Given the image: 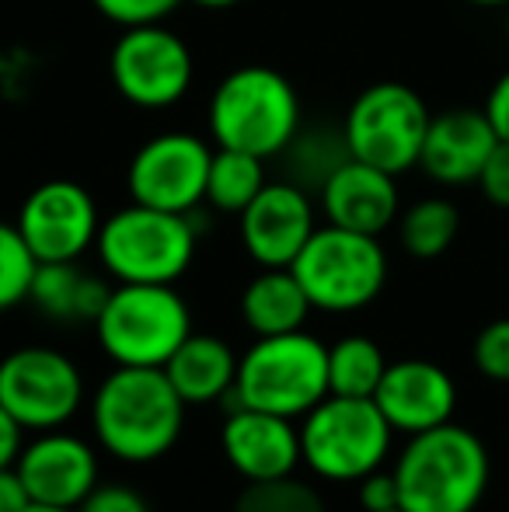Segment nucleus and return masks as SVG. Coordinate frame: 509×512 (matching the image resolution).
<instances>
[{
    "label": "nucleus",
    "instance_id": "2",
    "mask_svg": "<svg viewBox=\"0 0 509 512\" xmlns=\"http://www.w3.org/2000/svg\"><path fill=\"white\" fill-rule=\"evenodd\" d=\"M391 471L405 512H475L489 492L492 460L478 432L443 422L408 436Z\"/></svg>",
    "mask_w": 509,
    "mask_h": 512
},
{
    "label": "nucleus",
    "instance_id": "15",
    "mask_svg": "<svg viewBox=\"0 0 509 512\" xmlns=\"http://www.w3.org/2000/svg\"><path fill=\"white\" fill-rule=\"evenodd\" d=\"M18 474L39 506L77 509L98 485V453L70 432L49 429L21 446Z\"/></svg>",
    "mask_w": 509,
    "mask_h": 512
},
{
    "label": "nucleus",
    "instance_id": "28",
    "mask_svg": "<svg viewBox=\"0 0 509 512\" xmlns=\"http://www.w3.org/2000/svg\"><path fill=\"white\" fill-rule=\"evenodd\" d=\"M35 269H39V258L21 237L18 223L0 220V314L25 304L32 293Z\"/></svg>",
    "mask_w": 509,
    "mask_h": 512
},
{
    "label": "nucleus",
    "instance_id": "16",
    "mask_svg": "<svg viewBox=\"0 0 509 512\" xmlns=\"http://www.w3.org/2000/svg\"><path fill=\"white\" fill-rule=\"evenodd\" d=\"M374 401L394 432L415 436V432L454 422L457 384L443 366L429 359H398V363H387Z\"/></svg>",
    "mask_w": 509,
    "mask_h": 512
},
{
    "label": "nucleus",
    "instance_id": "25",
    "mask_svg": "<svg viewBox=\"0 0 509 512\" xmlns=\"http://www.w3.org/2000/svg\"><path fill=\"white\" fill-rule=\"evenodd\" d=\"M384 349L367 335H346L328 345V387L339 398H374L384 380Z\"/></svg>",
    "mask_w": 509,
    "mask_h": 512
},
{
    "label": "nucleus",
    "instance_id": "13",
    "mask_svg": "<svg viewBox=\"0 0 509 512\" xmlns=\"http://www.w3.org/2000/svg\"><path fill=\"white\" fill-rule=\"evenodd\" d=\"M14 223L39 262H81L95 248L102 213L81 182L49 178L28 192Z\"/></svg>",
    "mask_w": 509,
    "mask_h": 512
},
{
    "label": "nucleus",
    "instance_id": "6",
    "mask_svg": "<svg viewBox=\"0 0 509 512\" xmlns=\"http://www.w3.org/2000/svg\"><path fill=\"white\" fill-rule=\"evenodd\" d=\"M91 328L116 366L164 370L178 345L192 335V310L175 286L116 283Z\"/></svg>",
    "mask_w": 509,
    "mask_h": 512
},
{
    "label": "nucleus",
    "instance_id": "33",
    "mask_svg": "<svg viewBox=\"0 0 509 512\" xmlns=\"http://www.w3.org/2000/svg\"><path fill=\"white\" fill-rule=\"evenodd\" d=\"M356 485H360L356 499H360L363 512H387V509H398L401 506L394 471H384V467H377V471H370L367 478H360Z\"/></svg>",
    "mask_w": 509,
    "mask_h": 512
},
{
    "label": "nucleus",
    "instance_id": "23",
    "mask_svg": "<svg viewBox=\"0 0 509 512\" xmlns=\"http://www.w3.org/2000/svg\"><path fill=\"white\" fill-rule=\"evenodd\" d=\"M398 241L405 255L419 258V262H433V258L447 255L450 244L461 234V209L443 196L415 199L398 213Z\"/></svg>",
    "mask_w": 509,
    "mask_h": 512
},
{
    "label": "nucleus",
    "instance_id": "36",
    "mask_svg": "<svg viewBox=\"0 0 509 512\" xmlns=\"http://www.w3.org/2000/svg\"><path fill=\"white\" fill-rule=\"evenodd\" d=\"M21 432H25V429L14 422L11 411L0 405V471L18 464V453H21V446H25V443H21Z\"/></svg>",
    "mask_w": 509,
    "mask_h": 512
},
{
    "label": "nucleus",
    "instance_id": "11",
    "mask_svg": "<svg viewBox=\"0 0 509 512\" xmlns=\"http://www.w3.org/2000/svg\"><path fill=\"white\" fill-rule=\"evenodd\" d=\"M0 405L28 432L60 429L84 405V377L63 352L21 345L0 359Z\"/></svg>",
    "mask_w": 509,
    "mask_h": 512
},
{
    "label": "nucleus",
    "instance_id": "14",
    "mask_svg": "<svg viewBox=\"0 0 509 512\" xmlns=\"http://www.w3.org/2000/svg\"><path fill=\"white\" fill-rule=\"evenodd\" d=\"M314 230L318 206L311 192L290 178L265 182V189L238 216L241 248L258 269H290Z\"/></svg>",
    "mask_w": 509,
    "mask_h": 512
},
{
    "label": "nucleus",
    "instance_id": "9",
    "mask_svg": "<svg viewBox=\"0 0 509 512\" xmlns=\"http://www.w3.org/2000/svg\"><path fill=\"white\" fill-rule=\"evenodd\" d=\"M429 119L433 112L415 88L401 81H377L349 102L339 129L349 157L401 178L419 168Z\"/></svg>",
    "mask_w": 509,
    "mask_h": 512
},
{
    "label": "nucleus",
    "instance_id": "7",
    "mask_svg": "<svg viewBox=\"0 0 509 512\" xmlns=\"http://www.w3.org/2000/svg\"><path fill=\"white\" fill-rule=\"evenodd\" d=\"M387 251L381 237L325 223L311 234L290 272L304 286L314 310L356 314L370 307L387 286Z\"/></svg>",
    "mask_w": 509,
    "mask_h": 512
},
{
    "label": "nucleus",
    "instance_id": "22",
    "mask_svg": "<svg viewBox=\"0 0 509 512\" xmlns=\"http://www.w3.org/2000/svg\"><path fill=\"white\" fill-rule=\"evenodd\" d=\"M311 310L314 307L307 300L304 286L297 283V276L290 269H262L241 290V321L258 338L300 331L307 317H311Z\"/></svg>",
    "mask_w": 509,
    "mask_h": 512
},
{
    "label": "nucleus",
    "instance_id": "3",
    "mask_svg": "<svg viewBox=\"0 0 509 512\" xmlns=\"http://www.w3.org/2000/svg\"><path fill=\"white\" fill-rule=\"evenodd\" d=\"M206 129L217 147L245 150L262 161L283 157L304 129V102L286 74L265 63H245L220 77L206 105Z\"/></svg>",
    "mask_w": 509,
    "mask_h": 512
},
{
    "label": "nucleus",
    "instance_id": "34",
    "mask_svg": "<svg viewBox=\"0 0 509 512\" xmlns=\"http://www.w3.org/2000/svg\"><path fill=\"white\" fill-rule=\"evenodd\" d=\"M482 108H485V115H489L492 126H496L499 140L509 143V70L489 88V95H485Z\"/></svg>",
    "mask_w": 509,
    "mask_h": 512
},
{
    "label": "nucleus",
    "instance_id": "35",
    "mask_svg": "<svg viewBox=\"0 0 509 512\" xmlns=\"http://www.w3.org/2000/svg\"><path fill=\"white\" fill-rule=\"evenodd\" d=\"M28 506H32V495H28L18 467H4L0 471V512H25Z\"/></svg>",
    "mask_w": 509,
    "mask_h": 512
},
{
    "label": "nucleus",
    "instance_id": "39",
    "mask_svg": "<svg viewBox=\"0 0 509 512\" xmlns=\"http://www.w3.org/2000/svg\"><path fill=\"white\" fill-rule=\"evenodd\" d=\"M25 512H77V509H60V506H39V502H32Z\"/></svg>",
    "mask_w": 509,
    "mask_h": 512
},
{
    "label": "nucleus",
    "instance_id": "21",
    "mask_svg": "<svg viewBox=\"0 0 509 512\" xmlns=\"http://www.w3.org/2000/svg\"><path fill=\"white\" fill-rule=\"evenodd\" d=\"M238 359L241 356L224 338L192 331L175 349V356L164 363V373L185 405H213L238 380Z\"/></svg>",
    "mask_w": 509,
    "mask_h": 512
},
{
    "label": "nucleus",
    "instance_id": "5",
    "mask_svg": "<svg viewBox=\"0 0 509 512\" xmlns=\"http://www.w3.org/2000/svg\"><path fill=\"white\" fill-rule=\"evenodd\" d=\"M196 213L129 203L102 220L95 255L105 276L116 283H161L175 286L196 262Z\"/></svg>",
    "mask_w": 509,
    "mask_h": 512
},
{
    "label": "nucleus",
    "instance_id": "1",
    "mask_svg": "<svg viewBox=\"0 0 509 512\" xmlns=\"http://www.w3.org/2000/svg\"><path fill=\"white\" fill-rule=\"evenodd\" d=\"M185 401L157 366H116L91 398V432L109 457L150 464L175 450Z\"/></svg>",
    "mask_w": 509,
    "mask_h": 512
},
{
    "label": "nucleus",
    "instance_id": "17",
    "mask_svg": "<svg viewBox=\"0 0 509 512\" xmlns=\"http://www.w3.org/2000/svg\"><path fill=\"white\" fill-rule=\"evenodd\" d=\"M499 147V133L485 108H447L429 119L419 168L436 185H475L485 161Z\"/></svg>",
    "mask_w": 509,
    "mask_h": 512
},
{
    "label": "nucleus",
    "instance_id": "20",
    "mask_svg": "<svg viewBox=\"0 0 509 512\" xmlns=\"http://www.w3.org/2000/svg\"><path fill=\"white\" fill-rule=\"evenodd\" d=\"M109 293L112 286L105 283V276L84 269L81 262H39L28 304L49 321L95 324Z\"/></svg>",
    "mask_w": 509,
    "mask_h": 512
},
{
    "label": "nucleus",
    "instance_id": "4",
    "mask_svg": "<svg viewBox=\"0 0 509 512\" xmlns=\"http://www.w3.org/2000/svg\"><path fill=\"white\" fill-rule=\"evenodd\" d=\"M332 394L328 345L300 331L265 335L238 359V380L224 394V411L258 408L283 418H304Z\"/></svg>",
    "mask_w": 509,
    "mask_h": 512
},
{
    "label": "nucleus",
    "instance_id": "29",
    "mask_svg": "<svg viewBox=\"0 0 509 512\" xmlns=\"http://www.w3.org/2000/svg\"><path fill=\"white\" fill-rule=\"evenodd\" d=\"M475 370L492 384H509V317H496L475 335L471 345Z\"/></svg>",
    "mask_w": 509,
    "mask_h": 512
},
{
    "label": "nucleus",
    "instance_id": "8",
    "mask_svg": "<svg viewBox=\"0 0 509 512\" xmlns=\"http://www.w3.org/2000/svg\"><path fill=\"white\" fill-rule=\"evenodd\" d=\"M394 429L374 398H339L328 394L300 425V457L318 478L335 485H356L370 471L384 467Z\"/></svg>",
    "mask_w": 509,
    "mask_h": 512
},
{
    "label": "nucleus",
    "instance_id": "27",
    "mask_svg": "<svg viewBox=\"0 0 509 512\" xmlns=\"http://www.w3.org/2000/svg\"><path fill=\"white\" fill-rule=\"evenodd\" d=\"M234 512H328V506L314 485L297 474H283L269 481H245L234 499Z\"/></svg>",
    "mask_w": 509,
    "mask_h": 512
},
{
    "label": "nucleus",
    "instance_id": "37",
    "mask_svg": "<svg viewBox=\"0 0 509 512\" xmlns=\"http://www.w3.org/2000/svg\"><path fill=\"white\" fill-rule=\"evenodd\" d=\"M192 7H199V11H231V7L245 4V0H189Z\"/></svg>",
    "mask_w": 509,
    "mask_h": 512
},
{
    "label": "nucleus",
    "instance_id": "19",
    "mask_svg": "<svg viewBox=\"0 0 509 512\" xmlns=\"http://www.w3.org/2000/svg\"><path fill=\"white\" fill-rule=\"evenodd\" d=\"M220 446L234 471L245 481H269L293 474L300 457V429H293V418L272 415L258 408H234L224 415Z\"/></svg>",
    "mask_w": 509,
    "mask_h": 512
},
{
    "label": "nucleus",
    "instance_id": "24",
    "mask_svg": "<svg viewBox=\"0 0 509 512\" xmlns=\"http://www.w3.org/2000/svg\"><path fill=\"white\" fill-rule=\"evenodd\" d=\"M265 161L245 150L217 147L210 161V178H206V206L217 213L241 216L248 203L265 189Z\"/></svg>",
    "mask_w": 509,
    "mask_h": 512
},
{
    "label": "nucleus",
    "instance_id": "18",
    "mask_svg": "<svg viewBox=\"0 0 509 512\" xmlns=\"http://www.w3.org/2000/svg\"><path fill=\"white\" fill-rule=\"evenodd\" d=\"M318 206L335 227L381 237L387 227L398 223L401 213L398 178L374 164L346 157L318 189Z\"/></svg>",
    "mask_w": 509,
    "mask_h": 512
},
{
    "label": "nucleus",
    "instance_id": "30",
    "mask_svg": "<svg viewBox=\"0 0 509 512\" xmlns=\"http://www.w3.org/2000/svg\"><path fill=\"white\" fill-rule=\"evenodd\" d=\"M182 4L185 0H91V7L116 28L157 25V21H168Z\"/></svg>",
    "mask_w": 509,
    "mask_h": 512
},
{
    "label": "nucleus",
    "instance_id": "41",
    "mask_svg": "<svg viewBox=\"0 0 509 512\" xmlns=\"http://www.w3.org/2000/svg\"><path fill=\"white\" fill-rule=\"evenodd\" d=\"M387 512H405V509H401V506H398V509H387Z\"/></svg>",
    "mask_w": 509,
    "mask_h": 512
},
{
    "label": "nucleus",
    "instance_id": "31",
    "mask_svg": "<svg viewBox=\"0 0 509 512\" xmlns=\"http://www.w3.org/2000/svg\"><path fill=\"white\" fill-rule=\"evenodd\" d=\"M77 512H150V506L136 488L119 485V481H109V485L98 481L95 492L77 506Z\"/></svg>",
    "mask_w": 509,
    "mask_h": 512
},
{
    "label": "nucleus",
    "instance_id": "10",
    "mask_svg": "<svg viewBox=\"0 0 509 512\" xmlns=\"http://www.w3.org/2000/svg\"><path fill=\"white\" fill-rule=\"evenodd\" d=\"M109 81L133 108L164 112L189 95L196 81V56L164 21L123 28L109 49Z\"/></svg>",
    "mask_w": 509,
    "mask_h": 512
},
{
    "label": "nucleus",
    "instance_id": "26",
    "mask_svg": "<svg viewBox=\"0 0 509 512\" xmlns=\"http://www.w3.org/2000/svg\"><path fill=\"white\" fill-rule=\"evenodd\" d=\"M286 157V178L297 185H304L307 192H318L325 185V178L339 168L342 161L349 157L346 140H342V129L339 133H328V129H300L293 136V143L283 150Z\"/></svg>",
    "mask_w": 509,
    "mask_h": 512
},
{
    "label": "nucleus",
    "instance_id": "32",
    "mask_svg": "<svg viewBox=\"0 0 509 512\" xmlns=\"http://www.w3.org/2000/svg\"><path fill=\"white\" fill-rule=\"evenodd\" d=\"M478 189L492 206L509 209V143L499 140V147L492 150V157L485 161L482 175H478Z\"/></svg>",
    "mask_w": 509,
    "mask_h": 512
},
{
    "label": "nucleus",
    "instance_id": "12",
    "mask_svg": "<svg viewBox=\"0 0 509 512\" xmlns=\"http://www.w3.org/2000/svg\"><path fill=\"white\" fill-rule=\"evenodd\" d=\"M213 140L185 129L154 133L136 147L126 168V192L133 203L168 209V213H196L206 203Z\"/></svg>",
    "mask_w": 509,
    "mask_h": 512
},
{
    "label": "nucleus",
    "instance_id": "38",
    "mask_svg": "<svg viewBox=\"0 0 509 512\" xmlns=\"http://www.w3.org/2000/svg\"><path fill=\"white\" fill-rule=\"evenodd\" d=\"M464 4H471V7H506L509 0H464Z\"/></svg>",
    "mask_w": 509,
    "mask_h": 512
},
{
    "label": "nucleus",
    "instance_id": "40",
    "mask_svg": "<svg viewBox=\"0 0 509 512\" xmlns=\"http://www.w3.org/2000/svg\"><path fill=\"white\" fill-rule=\"evenodd\" d=\"M506 39H509V4H506Z\"/></svg>",
    "mask_w": 509,
    "mask_h": 512
}]
</instances>
